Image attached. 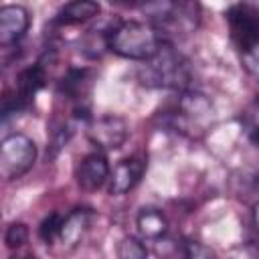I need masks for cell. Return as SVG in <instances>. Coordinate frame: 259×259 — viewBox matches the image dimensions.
<instances>
[{"mask_svg":"<svg viewBox=\"0 0 259 259\" xmlns=\"http://www.w3.org/2000/svg\"><path fill=\"white\" fill-rule=\"evenodd\" d=\"M162 119L180 136L200 138L214 123V107L206 95L186 89L162 111Z\"/></svg>","mask_w":259,"mask_h":259,"instance_id":"6da1fadb","label":"cell"},{"mask_svg":"<svg viewBox=\"0 0 259 259\" xmlns=\"http://www.w3.org/2000/svg\"><path fill=\"white\" fill-rule=\"evenodd\" d=\"M164 36L150 22L121 20L105 34V49L130 61L146 63L162 47Z\"/></svg>","mask_w":259,"mask_h":259,"instance_id":"7a4b0ae2","label":"cell"},{"mask_svg":"<svg viewBox=\"0 0 259 259\" xmlns=\"http://www.w3.org/2000/svg\"><path fill=\"white\" fill-rule=\"evenodd\" d=\"M190 65L168 40L162 42L158 53L138 69V79L146 87L186 91L190 83Z\"/></svg>","mask_w":259,"mask_h":259,"instance_id":"3957f363","label":"cell"},{"mask_svg":"<svg viewBox=\"0 0 259 259\" xmlns=\"http://www.w3.org/2000/svg\"><path fill=\"white\" fill-rule=\"evenodd\" d=\"M142 12L150 18L148 22L164 34H192L200 22V4L196 2H146Z\"/></svg>","mask_w":259,"mask_h":259,"instance_id":"277c9868","label":"cell"},{"mask_svg":"<svg viewBox=\"0 0 259 259\" xmlns=\"http://www.w3.org/2000/svg\"><path fill=\"white\" fill-rule=\"evenodd\" d=\"M36 144L26 134H10L0 144V176L10 182L24 176L36 162Z\"/></svg>","mask_w":259,"mask_h":259,"instance_id":"5b68a950","label":"cell"},{"mask_svg":"<svg viewBox=\"0 0 259 259\" xmlns=\"http://www.w3.org/2000/svg\"><path fill=\"white\" fill-rule=\"evenodd\" d=\"M231 40L239 55H247L259 47V6L251 2H237L225 10Z\"/></svg>","mask_w":259,"mask_h":259,"instance_id":"8992f818","label":"cell"},{"mask_svg":"<svg viewBox=\"0 0 259 259\" xmlns=\"http://www.w3.org/2000/svg\"><path fill=\"white\" fill-rule=\"evenodd\" d=\"M85 134L87 140L97 148V152H113L125 144L130 136V127L123 117L109 113V115L91 117L85 123Z\"/></svg>","mask_w":259,"mask_h":259,"instance_id":"52a82bcc","label":"cell"},{"mask_svg":"<svg viewBox=\"0 0 259 259\" xmlns=\"http://www.w3.org/2000/svg\"><path fill=\"white\" fill-rule=\"evenodd\" d=\"M146 172V160L140 158V156H130V158H123L115 164V168L111 170V176H109V194L111 196H123L127 194L130 190H134L142 176Z\"/></svg>","mask_w":259,"mask_h":259,"instance_id":"ba28073f","label":"cell"},{"mask_svg":"<svg viewBox=\"0 0 259 259\" xmlns=\"http://www.w3.org/2000/svg\"><path fill=\"white\" fill-rule=\"evenodd\" d=\"M109 176H111V168H109V162H107L103 152L87 154L85 158H81V162L75 168L77 184L83 190H97V188H101L105 182H109Z\"/></svg>","mask_w":259,"mask_h":259,"instance_id":"9c48e42d","label":"cell"},{"mask_svg":"<svg viewBox=\"0 0 259 259\" xmlns=\"http://www.w3.org/2000/svg\"><path fill=\"white\" fill-rule=\"evenodd\" d=\"M30 26V14L20 4H4L0 8V45L4 49L16 45Z\"/></svg>","mask_w":259,"mask_h":259,"instance_id":"30bf717a","label":"cell"},{"mask_svg":"<svg viewBox=\"0 0 259 259\" xmlns=\"http://www.w3.org/2000/svg\"><path fill=\"white\" fill-rule=\"evenodd\" d=\"M91 217L93 212L89 208L77 206L73 208L69 214L63 217V225H61V233H59V241L63 247H75L83 235L87 233L89 225H91Z\"/></svg>","mask_w":259,"mask_h":259,"instance_id":"8fae6325","label":"cell"},{"mask_svg":"<svg viewBox=\"0 0 259 259\" xmlns=\"http://www.w3.org/2000/svg\"><path fill=\"white\" fill-rule=\"evenodd\" d=\"M136 227L142 239L146 241H158L168 231V219L166 214L156 206H144L140 208L136 217Z\"/></svg>","mask_w":259,"mask_h":259,"instance_id":"7c38bea8","label":"cell"},{"mask_svg":"<svg viewBox=\"0 0 259 259\" xmlns=\"http://www.w3.org/2000/svg\"><path fill=\"white\" fill-rule=\"evenodd\" d=\"M99 12H101V6L93 0H73L57 12L55 22H59V24H81V22H87V20L95 18Z\"/></svg>","mask_w":259,"mask_h":259,"instance_id":"4fadbf2b","label":"cell"},{"mask_svg":"<svg viewBox=\"0 0 259 259\" xmlns=\"http://www.w3.org/2000/svg\"><path fill=\"white\" fill-rule=\"evenodd\" d=\"M89 87H91V73L87 69H69L59 83V91L67 99L77 103L85 99V95L89 93Z\"/></svg>","mask_w":259,"mask_h":259,"instance_id":"5bb4252c","label":"cell"},{"mask_svg":"<svg viewBox=\"0 0 259 259\" xmlns=\"http://www.w3.org/2000/svg\"><path fill=\"white\" fill-rule=\"evenodd\" d=\"M241 127H243V132H245V136H247V140L253 144V146H257L259 148V95L257 97H253L247 105H245V109L241 111Z\"/></svg>","mask_w":259,"mask_h":259,"instance_id":"9a60e30c","label":"cell"},{"mask_svg":"<svg viewBox=\"0 0 259 259\" xmlns=\"http://www.w3.org/2000/svg\"><path fill=\"white\" fill-rule=\"evenodd\" d=\"M117 259H148V249L140 239L123 237L117 245Z\"/></svg>","mask_w":259,"mask_h":259,"instance_id":"2e32d148","label":"cell"},{"mask_svg":"<svg viewBox=\"0 0 259 259\" xmlns=\"http://www.w3.org/2000/svg\"><path fill=\"white\" fill-rule=\"evenodd\" d=\"M61 225H63V214L61 212H51L49 217L42 219L40 227H38V235L47 245H53L55 241H59V233H61Z\"/></svg>","mask_w":259,"mask_h":259,"instance_id":"e0dca14e","label":"cell"},{"mask_svg":"<svg viewBox=\"0 0 259 259\" xmlns=\"http://www.w3.org/2000/svg\"><path fill=\"white\" fill-rule=\"evenodd\" d=\"M28 241V227L24 223H10L4 231V243L8 249H20Z\"/></svg>","mask_w":259,"mask_h":259,"instance_id":"ac0fdd59","label":"cell"},{"mask_svg":"<svg viewBox=\"0 0 259 259\" xmlns=\"http://www.w3.org/2000/svg\"><path fill=\"white\" fill-rule=\"evenodd\" d=\"M184 259H214V253L198 241H188L184 247Z\"/></svg>","mask_w":259,"mask_h":259,"instance_id":"d6986e66","label":"cell"},{"mask_svg":"<svg viewBox=\"0 0 259 259\" xmlns=\"http://www.w3.org/2000/svg\"><path fill=\"white\" fill-rule=\"evenodd\" d=\"M241 61H243V67L249 71V75H253L255 79H259V47L253 49L251 53L243 55Z\"/></svg>","mask_w":259,"mask_h":259,"instance_id":"ffe728a7","label":"cell"},{"mask_svg":"<svg viewBox=\"0 0 259 259\" xmlns=\"http://www.w3.org/2000/svg\"><path fill=\"white\" fill-rule=\"evenodd\" d=\"M255 192H257V196H259V178L255 180Z\"/></svg>","mask_w":259,"mask_h":259,"instance_id":"44dd1931","label":"cell"}]
</instances>
